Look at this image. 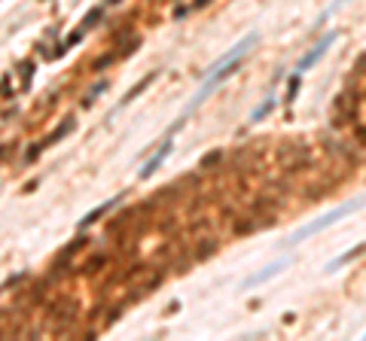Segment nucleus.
Here are the masks:
<instances>
[{
    "label": "nucleus",
    "instance_id": "1",
    "mask_svg": "<svg viewBox=\"0 0 366 341\" xmlns=\"http://www.w3.org/2000/svg\"><path fill=\"white\" fill-rule=\"evenodd\" d=\"M366 204V198H354V201H345V204H339V207H333L330 213H324V216H318V220H312L308 226H302V229H296L284 244L287 247H296V244H302L305 238H312V235H318V232H324V229H330V226H336L339 220H345L348 213H354V210H360Z\"/></svg>",
    "mask_w": 366,
    "mask_h": 341
},
{
    "label": "nucleus",
    "instance_id": "2",
    "mask_svg": "<svg viewBox=\"0 0 366 341\" xmlns=\"http://www.w3.org/2000/svg\"><path fill=\"white\" fill-rule=\"evenodd\" d=\"M357 104H360L357 91H354V95H351V91H342V95L336 98V104H333V125L342 128V125L354 122V119H357Z\"/></svg>",
    "mask_w": 366,
    "mask_h": 341
},
{
    "label": "nucleus",
    "instance_id": "3",
    "mask_svg": "<svg viewBox=\"0 0 366 341\" xmlns=\"http://www.w3.org/2000/svg\"><path fill=\"white\" fill-rule=\"evenodd\" d=\"M336 40H339V34H336V30L324 34V37H321V40H318V43H315V46H312V49H308V52L299 58V64H296V73H305V70H312V67H315V64H318V61H321V58L330 52V46H333Z\"/></svg>",
    "mask_w": 366,
    "mask_h": 341
},
{
    "label": "nucleus",
    "instance_id": "4",
    "mask_svg": "<svg viewBox=\"0 0 366 341\" xmlns=\"http://www.w3.org/2000/svg\"><path fill=\"white\" fill-rule=\"evenodd\" d=\"M70 131H73V119H64V122H61L58 128H52V131H49V134H46V137H43V140L37 143V146H31V149H27V159H37V156H40V152H43L46 146L58 143V140H61V137H67Z\"/></svg>",
    "mask_w": 366,
    "mask_h": 341
},
{
    "label": "nucleus",
    "instance_id": "5",
    "mask_svg": "<svg viewBox=\"0 0 366 341\" xmlns=\"http://www.w3.org/2000/svg\"><path fill=\"white\" fill-rule=\"evenodd\" d=\"M287 268V259H278V262H272V265H266L263 271H254V274H247L244 281H241V290H250V287H260V284H266V281H272L275 274H281Z\"/></svg>",
    "mask_w": 366,
    "mask_h": 341
},
{
    "label": "nucleus",
    "instance_id": "6",
    "mask_svg": "<svg viewBox=\"0 0 366 341\" xmlns=\"http://www.w3.org/2000/svg\"><path fill=\"white\" fill-rule=\"evenodd\" d=\"M171 149H174V143H171V137H165V140H162V146H159V152H156V156H153V159H150V162L144 165L140 177H144V180H150V177H153V174H156V171H159V168L165 165V159L171 156Z\"/></svg>",
    "mask_w": 366,
    "mask_h": 341
},
{
    "label": "nucleus",
    "instance_id": "7",
    "mask_svg": "<svg viewBox=\"0 0 366 341\" xmlns=\"http://www.w3.org/2000/svg\"><path fill=\"white\" fill-rule=\"evenodd\" d=\"M363 253H366V241H363V244H357V247H351V250H345V253H342V256H336L333 262H327V268H324V271H327V274H333V271H339V268H345L348 262H354V259H360Z\"/></svg>",
    "mask_w": 366,
    "mask_h": 341
},
{
    "label": "nucleus",
    "instance_id": "8",
    "mask_svg": "<svg viewBox=\"0 0 366 341\" xmlns=\"http://www.w3.org/2000/svg\"><path fill=\"white\" fill-rule=\"evenodd\" d=\"M122 198H125V195H122V192H119V195H116V198H110V201H104V204H98V207H95V210H89V213H86V216H82V220H79V229H89V226H92V223H98V220H101V216H104V213H110V210H113V207H116V204H119V201H122Z\"/></svg>",
    "mask_w": 366,
    "mask_h": 341
},
{
    "label": "nucleus",
    "instance_id": "9",
    "mask_svg": "<svg viewBox=\"0 0 366 341\" xmlns=\"http://www.w3.org/2000/svg\"><path fill=\"white\" fill-rule=\"evenodd\" d=\"M156 76H159V70H153V73H147V76H144V79H140L137 85H131V88H128V95H125V98L119 101V107H125V104H131V101H134V98H137V95H140V91H144V88H147V85H150L153 79H156Z\"/></svg>",
    "mask_w": 366,
    "mask_h": 341
},
{
    "label": "nucleus",
    "instance_id": "10",
    "mask_svg": "<svg viewBox=\"0 0 366 341\" xmlns=\"http://www.w3.org/2000/svg\"><path fill=\"white\" fill-rule=\"evenodd\" d=\"M107 85H110V82H107V79H98V82H95V85H92V88H89V95H86V98H82V107H89V104H95V98H98V95H101V91H104V88H107Z\"/></svg>",
    "mask_w": 366,
    "mask_h": 341
},
{
    "label": "nucleus",
    "instance_id": "11",
    "mask_svg": "<svg viewBox=\"0 0 366 341\" xmlns=\"http://www.w3.org/2000/svg\"><path fill=\"white\" fill-rule=\"evenodd\" d=\"M272 107H275V98H272V95H269V98H266V101H263V104H260V107H257V110H254V113H250V122H254V125H257V122H260V119H263V116H266V113H269V110H272Z\"/></svg>",
    "mask_w": 366,
    "mask_h": 341
},
{
    "label": "nucleus",
    "instance_id": "12",
    "mask_svg": "<svg viewBox=\"0 0 366 341\" xmlns=\"http://www.w3.org/2000/svg\"><path fill=\"white\" fill-rule=\"evenodd\" d=\"M101 15H104V9H101V6H95V9H89V15L82 18V27H86V30H89V27H95V24L101 21Z\"/></svg>",
    "mask_w": 366,
    "mask_h": 341
},
{
    "label": "nucleus",
    "instance_id": "13",
    "mask_svg": "<svg viewBox=\"0 0 366 341\" xmlns=\"http://www.w3.org/2000/svg\"><path fill=\"white\" fill-rule=\"evenodd\" d=\"M18 70H21V85L27 88V85H31V76H34V61H21Z\"/></svg>",
    "mask_w": 366,
    "mask_h": 341
},
{
    "label": "nucleus",
    "instance_id": "14",
    "mask_svg": "<svg viewBox=\"0 0 366 341\" xmlns=\"http://www.w3.org/2000/svg\"><path fill=\"white\" fill-rule=\"evenodd\" d=\"M104 262H107V256H92V259L82 265V271H86V274H95V271H101Z\"/></svg>",
    "mask_w": 366,
    "mask_h": 341
},
{
    "label": "nucleus",
    "instance_id": "15",
    "mask_svg": "<svg viewBox=\"0 0 366 341\" xmlns=\"http://www.w3.org/2000/svg\"><path fill=\"white\" fill-rule=\"evenodd\" d=\"M299 76H302V73H293V76H290V85H287V104H290V101H296V91H299Z\"/></svg>",
    "mask_w": 366,
    "mask_h": 341
},
{
    "label": "nucleus",
    "instance_id": "16",
    "mask_svg": "<svg viewBox=\"0 0 366 341\" xmlns=\"http://www.w3.org/2000/svg\"><path fill=\"white\" fill-rule=\"evenodd\" d=\"M82 34H86V27H76V30H70V34H67V40H64V49H70V46H76V43L82 40Z\"/></svg>",
    "mask_w": 366,
    "mask_h": 341
},
{
    "label": "nucleus",
    "instance_id": "17",
    "mask_svg": "<svg viewBox=\"0 0 366 341\" xmlns=\"http://www.w3.org/2000/svg\"><path fill=\"white\" fill-rule=\"evenodd\" d=\"M86 241H89V238H73V244H70V247H67V250H64V253H61V259H67V256H70V253H76V250H79V247H86Z\"/></svg>",
    "mask_w": 366,
    "mask_h": 341
},
{
    "label": "nucleus",
    "instance_id": "18",
    "mask_svg": "<svg viewBox=\"0 0 366 341\" xmlns=\"http://www.w3.org/2000/svg\"><path fill=\"white\" fill-rule=\"evenodd\" d=\"M113 58H116L113 52H107V55H101V58H98V61L92 64V70H101V67H107V64H113Z\"/></svg>",
    "mask_w": 366,
    "mask_h": 341
},
{
    "label": "nucleus",
    "instance_id": "19",
    "mask_svg": "<svg viewBox=\"0 0 366 341\" xmlns=\"http://www.w3.org/2000/svg\"><path fill=\"white\" fill-rule=\"evenodd\" d=\"M220 159H223L220 152H211V156H205V159H202V168H211V165H217Z\"/></svg>",
    "mask_w": 366,
    "mask_h": 341
},
{
    "label": "nucleus",
    "instance_id": "20",
    "mask_svg": "<svg viewBox=\"0 0 366 341\" xmlns=\"http://www.w3.org/2000/svg\"><path fill=\"white\" fill-rule=\"evenodd\" d=\"M21 281H24V274H15V277H9V281L3 284V290H12V287H18Z\"/></svg>",
    "mask_w": 366,
    "mask_h": 341
},
{
    "label": "nucleus",
    "instance_id": "21",
    "mask_svg": "<svg viewBox=\"0 0 366 341\" xmlns=\"http://www.w3.org/2000/svg\"><path fill=\"white\" fill-rule=\"evenodd\" d=\"M354 137H357V140L366 146V125H357V128H354Z\"/></svg>",
    "mask_w": 366,
    "mask_h": 341
},
{
    "label": "nucleus",
    "instance_id": "22",
    "mask_svg": "<svg viewBox=\"0 0 366 341\" xmlns=\"http://www.w3.org/2000/svg\"><path fill=\"white\" fill-rule=\"evenodd\" d=\"M186 12H189V9H186V6H177V9H174V18H183V15H186Z\"/></svg>",
    "mask_w": 366,
    "mask_h": 341
},
{
    "label": "nucleus",
    "instance_id": "23",
    "mask_svg": "<svg viewBox=\"0 0 366 341\" xmlns=\"http://www.w3.org/2000/svg\"><path fill=\"white\" fill-rule=\"evenodd\" d=\"M205 3H208V0H195V6H205Z\"/></svg>",
    "mask_w": 366,
    "mask_h": 341
},
{
    "label": "nucleus",
    "instance_id": "24",
    "mask_svg": "<svg viewBox=\"0 0 366 341\" xmlns=\"http://www.w3.org/2000/svg\"><path fill=\"white\" fill-rule=\"evenodd\" d=\"M107 3H119V0H107Z\"/></svg>",
    "mask_w": 366,
    "mask_h": 341
}]
</instances>
